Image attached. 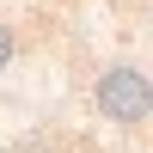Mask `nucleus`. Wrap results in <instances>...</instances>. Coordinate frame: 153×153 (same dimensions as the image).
Returning a JSON list of instances; mask_svg holds the SVG:
<instances>
[{"instance_id": "obj_2", "label": "nucleus", "mask_w": 153, "mask_h": 153, "mask_svg": "<svg viewBox=\"0 0 153 153\" xmlns=\"http://www.w3.org/2000/svg\"><path fill=\"white\" fill-rule=\"evenodd\" d=\"M6 61H12V31L0 25V74H6Z\"/></svg>"}, {"instance_id": "obj_3", "label": "nucleus", "mask_w": 153, "mask_h": 153, "mask_svg": "<svg viewBox=\"0 0 153 153\" xmlns=\"http://www.w3.org/2000/svg\"><path fill=\"white\" fill-rule=\"evenodd\" d=\"M31 6H43V0H31Z\"/></svg>"}, {"instance_id": "obj_1", "label": "nucleus", "mask_w": 153, "mask_h": 153, "mask_svg": "<svg viewBox=\"0 0 153 153\" xmlns=\"http://www.w3.org/2000/svg\"><path fill=\"white\" fill-rule=\"evenodd\" d=\"M92 98H98V110H104V123H117V129H141L153 117V86H147V74L135 68V61L104 68L98 86H92Z\"/></svg>"}]
</instances>
